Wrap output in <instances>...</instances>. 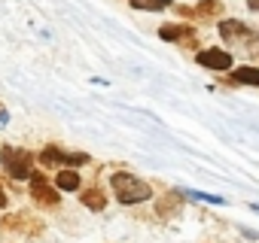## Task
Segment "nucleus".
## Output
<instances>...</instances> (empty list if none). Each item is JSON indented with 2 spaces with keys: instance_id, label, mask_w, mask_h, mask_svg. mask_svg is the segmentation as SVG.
Masks as SVG:
<instances>
[{
  "instance_id": "2eb2a0df",
  "label": "nucleus",
  "mask_w": 259,
  "mask_h": 243,
  "mask_svg": "<svg viewBox=\"0 0 259 243\" xmlns=\"http://www.w3.org/2000/svg\"><path fill=\"white\" fill-rule=\"evenodd\" d=\"M183 198L204 201V204H226V198H220V195H207V192H183Z\"/></svg>"
},
{
  "instance_id": "f03ea898",
  "label": "nucleus",
  "mask_w": 259,
  "mask_h": 243,
  "mask_svg": "<svg viewBox=\"0 0 259 243\" xmlns=\"http://www.w3.org/2000/svg\"><path fill=\"white\" fill-rule=\"evenodd\" d=\"M0 164L13 179H31L34 173V155L28 149H16V146H0Z\"/></svg>"
},
{
  "instance_id": "0eeeda50",
  "label": "nucleus",
  "mask_w": 259,
  "mask_h": 243,
  "mask_svg": "<svg viewBox=\"0 0 259 243\" xmlns=\"http://www.w3.org/2000/svg\"><path fill=\"white\" fill-rule=\"evenodd\" d=\"M195 58H198V64L207 67V70H229V67H232V55H229L226 49H204V52H198Z\"/></svg>"
},
{
  "instance_id": "a211bd4d",
  "label": "nucleus",
  "mask_w": 259,
  "mask_h": 243,
  "mask_svg": "<svg viewBox=\"0 0 259 243\" xmlns=\"http://www.w3.org/2000/svg\"><path fill=\"white\" fill-rule=\"evenodd\" d=\"M10 207V195L4 192V186H0V210H7Z\"/></svg>"
},
{
  "instance_id": "f257e3e1",
  "label": "nucleus",
  "mask_w": 259,
  "mask_h": 243,
  "mask_svg": "<svg viewBox=\"0 0 259 243\" xmlns=\"http://www.w3.org/2000/svg\"><path fill=\"white\" fill-rule=\"evenodd\" d=\"M110 186H113L116 201H119V204H125V207H132V204H144V201H150V198H153L150 183L138 179L135 173H128V170L113 173V176H110Z\"/></svg>"
},
{
  "instance_id": "39448f33",
  "label": "nucleus",
  "mask_w": 259,
  "mask_h": 243,
  "mask_svg": "<svg viewBox=\"0 0 259 243\" xmlns=\"http://www.w3.org/2000/svg\"><path fill=\"white\" fill-rule=\"evenodd\" d=\"M159 37L168 40V43H180L183 49H195L198 46V34H195L192 25H162Z\"/></svg>"
},
{
  "instance_id": "ddd939ff",
  "label": "nucleus",
  "mask_w": 259,
  "mask_h": 243,
  "mask_svg": "<svg viewBox=\"0 0 259 243\" xmlns=\"http://www.w3.org/2000/svg\"><path fill=\"white\" fill-rule=\"evenodd\" d=\"M232 79L244 82V85H259V67H235Z\"/></svg>"
},
{
  "instance_id": "6ab92c4d",
  "label": "nucleus",
  "mask_w": 259,
  "mask_h": 243,
  "mask_svg": "<svg viewBox=\"0 0 259 243\" xmlns=\"http://www.w3.org/2000/svg\"><path fill=\"white\" fill-rule=\"evenodd\" d=\"M7 122H10V112L0 106V128H7Z\"/></svg>"
},
{
  "instance_id": "423d86ee",
  "label": "nucleus",
  "mask_w": 259,
  "mask_h": 243,
  "mask_svg": "<svg viewBox=\"0 0 259 243\" xmlns=\"http://www.w3.org/2000/svg\"><path fill=\"white\" fill-rule=\"evenodd\" d=\"M220 37L226 40V43H232V46H238V43H256V34L244 25V22H238V19H229V22H223L220 25Z\"/></svg>"
},
{
  "instance_id": "6e6552de",
  "label": "nucleus",
  "mask_w": 259,
  "mask_h": 243,
  "mask_svg": "<svg viewBox=\"0 0 259 243\" xmlns=\"http://www.w3.org/2000/svg\"><path fill=\"white\" fill-rule=\"evenodd\" d=\"M183 210V192L177 189V192H168V195H162L159 201H156V213L162 216V219H171V216H177Z\"/></svg>"
},
{
  "instance_id": "f3484780",
  "label": "nucleus",
  "mask_w": 259,
  "mask_h": 243,
  "mask_svg": "<svg viewBox=\"0 0 259 243\" xmlns=\"http://www.w3.org/2000/svg\"><path fill=\"white\" fill-rule=\"evenodd\" d=\"M241 234H244L247 240H259V231H250L247 225H241Z\"/></svg>"
},
{
  "instance_id": "7ed1b4c3",
  "label": "nucleus",
  "mask_w": 259,
  "mask_h": 243,
  "mask_svg": "<svg viewBox=\"0 0 259 243\" xmlns=\"http://www.w3.org/2000/svg\"><path fill=\"white\" fill-rule=\"evenodd\" d=\"M31 201L40 204V207H58L61 195L55 186H49V179L43 176V170H34L31 173Z\"/></svg>"
},
{
  "instance_id": "20e7f679",
  "label": "nucleus",
  "mask_w": 259,
  "mask_h": 243,
  "mask_svg": "<svg viewBox=\"0 0 259 243\" xmlns=\"http://www.w3.org/2000/svg\"><path fill=\"white\" fill-rule=\"evenodd\" d=\"M0 228H4V231H19V234H28V237L43 234V222L34 219V216H28V213H10V216H4Z\"/></svg>"
},
{
  "instance_id": "aec40b11",
  "label": "nucleus",
  "mask_w": 259,
  "mask_h": 243,
  "mask_svg": "<svg viewBox=\"0 0 259 243\" xmlns=\"http://www.w3.org/2000/svg\"><path fill=\"white\" fill-rule=\"evenodd\" d=\"M247 7H250V10H256V13H259V0H247Z\"/></svg>"
},
{
  "instance_id": "dca6fc26",
  "label": "nucleus",
  "mask_w": 259,
  "mask_h": 243,
  "mask_svg": "<svg viewBox=\"0 0 259 243\" xmlns=\"http://www.w3.org/2000/svg\"><path fill=\"white\" fill-rule=\"evenodd\" d=\"M82 164H89V155L85 152H67L64 167H82Z\"/></svg>"
},
{
  "instance_id": "1a4fd4ad",
  "label": "nucleus",
  "mask_w": 259,
  "mask_h": 243,
  "mask_svg": "<svg viewBox=\"0 0 259 243\" xmlns=\"http://www.w3.org/2000/svg\"><path fill=\"white\" fill-rule=\"evenodd\" d=\"M40 167H64V161H67V152L58 146V143H49V146H43L40 149Z\"/></svg>"
},
{
  "instance_id": "9d476101",
  "label": "nucleus",
  "mask_w": 259,
  "mask_h": 243,
  "mask_svg": "<svg viewBox=\"0 0 259 243\" xmlns=\"http://www.w3.org/2000/svg\"><path fill=\"white\" fill-rule=\"evenodd\" d=\"M55 189L58 192H79L82 189V179H79V173L73 167H61L55 173Z\"/></svg>"
},
{
  "instance_id": "f8f14e48",
  "label": "nucleus",
  "mask_w": 259,
  "mask_h": 243,
  "mask_svg": "<svg viewBox=\"0 0 259 243\" xmlns=\"http://www.w3.org/2000/svg\"><path fill=\"white\" fill-rule=\"evenodd\" d=\"M223 16V0H201L195 7V19H217Z\"/></svg>"
},
{
  "instance_id": "4468645a",
  "label": "nucleus",
  "mask_w": 259,
  "mask_h": 243,
  "mask_svg": "<svg viewBox=\"0 0 259 243\" xmlns=\"http://www.w3.org/2000/svg\"><path fill=\"white\" fill-rule=\"evenodd\" d=\"M135 10H153V13H159V10H165V7H171L174 0H128Z\"/></svg>"
},
{
  "instance_id": "9b49d317",
  "label": "nucleus",
  "mask_w": 259,
  "mask_h": 243,
  "mask_svg": "<svg viewBox=\"0 0 259 243\" xmlns=\"http://www.w3.org/2000/svg\"><path fill=\"white\" fill-rule=\"evenodd\" d=\"M79 204L89 207L92 213H101V210L107 207V195H104L101 189H85V192L79 195Z\"/></svg>"
}]
</instances>
